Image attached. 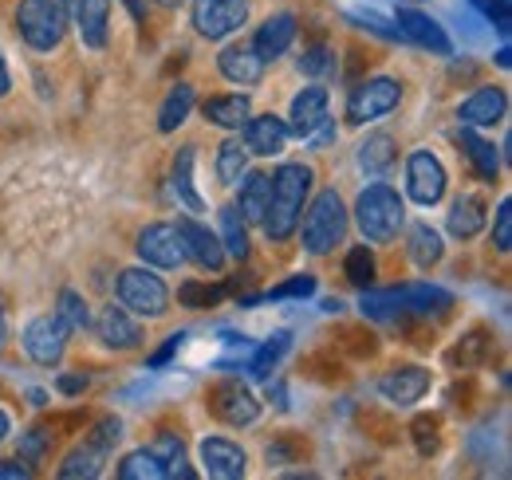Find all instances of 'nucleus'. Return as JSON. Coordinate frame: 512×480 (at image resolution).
<instances>
[{"label":"nucleus","mask_w":512,"mask_h":480,"mask_svg":"<svg viewBox=\"0 0 512 480\" xmlns=\"http://www.w3.org/2000/svg\"><path fill=\"white\" fill-rule=\"evenodd\" d=\"M308 193H312V166L304 162H284L276 174H272V197H268V209L260 217L268 240L284 244V240L296 233L300 225V213L308 205Z\"/></svg>","instance_id":"nucleus-1"},{"label":"nucleus","mask_w":512,"mask_h":480,"mask_svg":"<svg viewBox=\"0 0 512 480\" xmlns=\"http://www.w3.org/2000/svg\"><path fill=\"white\" fill-rule=\"evenodd\" d=\"M363 315L371 319H406V315H442L453 307V292L438 284H402V288H383L371 292L363 288Z\"/></svg>","instance_id":"nucleus-2"},{"label":"nucleus","mask_w":512,"mask_h":480,"mask_svg":"<svg viewBox=\"0 0 512 480\" xmlns=\"http://www.w3.org/2000/svg\"><path fill=\"white\" fill-rule=\"evenodd\" d=\"M355 225L371 244H386V240L398 237L402 225H406V205H402L398 189L386 185V181L367 185L355 201Z\"/></svg>","instance_id":"nucleus-3"},{"label":"nucleus","mask_w":512,"mask_h":480,"mask_svg":"<svg viewBox=\"0 0 512 480\" xmlns=\"http://www.w3.org/2000/svg\"><path fill=\"white\" fill-rule=\"evenodd\" d=\"M71 12H75V0H24L16 8V28L28 48L52 52L64 44Z\"/></svg>","instance_id":"nucleus-4"},{"label":"nucleus","mask_w":512,"mask_h":480,"mask_svg":"<svg viewBox=\"0 0 512 480\" xmlns=\"http://www.w3.org/2000/svg\"><path fill=\"white\" fill-rule=\"evenodd\" d=\"M300 217H304V225H296V229H300L304 248L312 256H327L335 244H343V237H347V205H343V197L335 189L316 193V201Z\"/></svg>","instance_id":"nucleus-5"},{"label":"nucleus","mask_w":512,"mask_h":480,"mask_svg":"<svg viewBox=\"0 0 512 480\" xmlns=\"http://www.w3.org/2000/svg\"><path fill=\"white\" fill-rule=\"evenodd\" d=\"M119 303L130 315L158 319L170 311V288L150 268H127V272H119Z\"/></svg>","instance_id":"nucleus-6"},{"label":"nucleus","mask_w":512,"mask_h":480,"mask_svg":"<svg viewBox=\"0 0 512 480\" xmlns=\"http://www.w3.org/2000/svg\"><path fill=\"white\" fill-rule=\"evenodd\" d=\"M398 99H402V83H394V79H367V83H359L355 91H351V99H347V122H355V126H363V122H375L390 115L394 107H398Z\"/></svg>","instance_id":"nucleus-7"},{"label":"nucleus","mask_w":512,"mask_h":480,"mask_svg":"<svg viewBox=\"0 0 512 480\" xmlns=\"http://www.w3.org/2000/svg\"><path fill=\"white\" fill-rule=\"evenodd\" d=\"M249 20V0H193V28L205 40H225Z\"/></svg>","instance_id":"nucleus-8"},{"label":"nucleus","mask_w":512,"mask_h":480,"mask_svg":"<svg viewBox=\"0 0 512 480\" xmlns=\"http://www.w3.org/2000/svg\"><path fill=\"white\" fill-rule=\"evenodd\" d=\"M67 335H71V331H67L56 315H36V319H28L20 343H24V351H28L32 362H40V366H60V359H64V351H67Z\"/></svg>","instance_id":"nucleus-9"},{"label":"nucleus","mask_w":512,"mask_h":480,"mask_svg":"<svg viewBox=\"0 0 512 480\" xmlns=\"http://www.w3.org/2000/svg\"><path fill=\"white\" fill-rule=\"evenodd\" d=\"M205 406H209V414L213 418H221L225 425H253L260 418V402L253 398V390L249 386H241V382H217L209 394H205Z\"/></svg>","instance_id":"nucleus-10"},{"label":"nucleus","mask_w":512,"mask_h":480,"mask_svg":"<svg viewBox=\"0 0 512 480\" xmlns=\"http://www.w3.org/2000/svg\"><path fill=\"white\" fill-rule=\"evenodd\" d=\"M406 193H410L418 205H426V209L446 197V166H442L430 150L410 154V162H406Z\"/></svg>","instance_id":"nucleus-11"},{"label":"nucleus","mask_w":512,"mask_h":480,"mask_svg":"<svg viewBox=\"0 0 512 480\" xmlns=\"http://www.w3.org/2000/svg\"><path fill=\"white\" fill-rule=\"evenodd\" d=\"M138 256H142V264L166 268V272H174V268L186 264V248H182L178 229L174 225H162V221L158 225H146L138 233Z\"/></svg>","instance_id":"nucleus-12"},{"label":"nucleus","mask_w":512,"mask_h":480,"mask_svg":"<svg viewBox=\"0 0 512 480\" xmlns=\"http://www.w3.org/2000/svg\"><path fill=\"white\" fill-rule=\"evenodd\" d=\"M174 229H178V237H182L186 256H190L201 272H221V268H225V244H221L217 233H209V229H205L201 221H193V217H182Z\"/></svg>","instance_id":"nucleus-13"},{"label":"nucleus","mask_w":512,"mask_h":480,"mask_svg":"<svg viewBox=\"0 0 512 480\" xmlns=\"http://www.w3.org/2000/svg\"><path fill=\"white\" fill-rule=\"evenodd\" d=\"M394 24H398V32H402L410 44H418V48H426V52H434V56H449V52H453L446 28H442L434 16L418 12V8H398Z\"/></svg>","instance_id":"nucleus-14"},{"label":"nucleus","mask_w":512,"mask_h":480,"mask_svg":"<svg viewBox=\"0 0 512 480\" xmlns=\"http://www.w3.org/2000/svg\"><path fill=\"white\" fill-rule=\"evenodd\" d=\"M379 390H383L386 402H394V406H414L430 390V370L426 366H390L379 378Z\"/></svg>","instance_id":"nucleus-15"},{"label":"nucleus","mask_w":512,"mask_h":480,"mask_svg":"<svg viewBox=\"0 0 512 480\" xmlns=\"http://www.w3.org/2000/svg\"><path fill=\"white\" fill-rule=\"evenodd\" d=\"M201 465L213 480H241L245 477V449L229 437H205L201 441Z\"/></svg>","instance_id":"nucleus-16"},{"label":"nucleus","mask_w":512,"mask_h":480,"mask_svg":"<svg viewBox=\"0 0 512 480\" xmlns=\"http://www.w3.org/2000/svg\"><path fill=\"white\" fill-rule=\"evenodd\" d=\"M505 111H509V95H505L501 87H477V91L457 107V122L481 130V126H497V122L505 119Z\"/></svg>","instance_id":"nucleus-17"},{"label":"nucleus","mask_w":512,"mask_h":480,"mask_svg":"<svg viewBox=\"0 0 512 480\" xmlns=\"http://www.w3.org/2000/svg\"><path fill=\"white\" fill-rule=\"evenodd\" d=\"M241 130H245V150L256 158H276L288 146V122L276 115H249Z\"/></svg>","instance_id":"nucleus-18"},{"label":"nucleus","mask_w":512,"mask_h":480,"mask_svg":"<svg viewBox=\"0 0 512 480\" xmlns=\"http://www.w3.org/2000/svg\"><path fill=\"white\" fill-rule=\"evenodd\" d=\"M288 134L296 138H312L327 122V87H304L296 99H292V111H288Z\"/></svg>","instance_id":"nucleus-19"},{"label":"nucleus","mask_w":512,"mask_h":480,"mask_svg":"<svg viewBox=\"0 0 512 480\" xmlns=\"http://www.w3.org/2000/svg\"><path fill=\"white\" fill-rule=\"evenodd\" d=\"M91 327H95L99 343L111 347V351H130V347L142 343V331H138V323L130 319L127 307H103L99 319H91Z\"/></svg>","instance_id":"nucleus-20"},{"label":"nucleus","mask_w":512,"mask_h":480,"mask_svg":"<svg viewBox=\"0 0 512 480\" xmlns=\"http://www.w3.org/2000/svg\"><path fill=\"white\" fill-rule=\"evenodd\" d=\"M292 40H296V16H292V12H276V16H268V20L256 28L253 52L264 63L280 60V56L292 48Z\"/></svg>","instance_id":"nucleus-21"},{"label":"nucleus","mask_w":512,"mask_h":480,"mask_svg":"<svg viewBox=\"0 0 512 480\" xmlns=\"http://www.w3.org/2000/svg\"><path fill=\"white\" fill-rule=\"evenodd\" d=\"M75 28H79V40L99 52L107 48V20H111V0H75Z\"/></svg>","instance_id":"nucleus-22"},{"label":"nucleus","mask_w":512,"mask_h":480,"mask_svg":"<svg viewBox=\"0 0 512 480\" xmlns=\"http://www.w3.org/2000/svg\"><path fill=\"white\" fill-rule=\"evenodd\" d=\"M489 221V209L477 193H461L453 205H449V233L457 240H473Z\"/></svg>","instance_id":"nucleus-23"},{"label":"nucleus","mask_w":512,"mask_h":480,"mask_svg":"<svg viewBox=\"0 0 512 480\" xmlns=\"http://www.w3.org/2000/svg\"><path fill=\"white\" fill-rule=\"evenodd\" d=\"M217 67H221V75L229 83H241V87H253V83H260V75H264V60L256 56L253 48H245V44L225 48L217 56Z\"/></svg>","instance_id":"nucleus-24"},{"label":"nucleus","mask_w":512,"mask_h":480,"mask_svg":"<svg viewBox=\"0 0 512 480\" xmlns=\"http://www.w3.org/2000/svg\"><path fill=\"white\" fill-rule=\"evenodd\" d=\"M201 115L221 130H241L253 115V103H249V95H213L201 103Z\"/></svg>","instance_id":"nucleus-25"},{"label":"nucleus","mask_w":512,"mask_h":480,"mask_svg":"<svg viewBox=\"0 0 512 480\" xmlns=\"http://www.w3.org/2000/svg\"><path fill=\"white\" fill-rule=\"evenodd\" d=\"M237 185H241V193H237V213H241V221H245V225H260V217H264V209H268V197H272V178L245 170V178L237 181Z\"/></svg>","instance_id":"nucleus-26"},{"label":"nucleus","mask_w":512,"mask_h":480,"mask_svg":"<svg viewBox=\"0 0 512 480\" xmlns=\"http://www.w3.org/2000/svg\"><path fill=\"white\" fill-rule=\"evenodd\" d=\"M457 142H461V150H465V158L473 162V170H477V178L485 181H497L501 174V154L493 150V142H485L473 126H461L457 130Z\"/></svg>","instance_id":"nucleus-27"},{"label":"nucleus","mask_w":512,"mask_h":480,"mask_svg":"<svg viewBox=\"0 0 512 480\" xmlns=\"http://www.w3.org/2000/svg\"><path fill=\"white\" fill-rule=\"evenodd\" d=\"M107 465V449H99L95 441H83L75 445L60 465V480H95Z\"/></svg>","instance_id":"nucleus-28"},{"label":"nucleus","mask_w":512,"mask_h":480,"mask_svg":"<svg viewBox=\"0 0 512 480\" xmlns=\"http://www.w3.org/2000/svg\"><path fill=\"white\" fill-rule=\"evenodd\" d=\"M174 193L190 213H205V201H201L197 181H193V146H182L174 158Z\"/></svg>","instance_id":"nucleus-29"},{"label":"nucleus","mask_w":512,"mask_h":480,"mask_svg":"<svg viewBox=\"0 0 512 480\" xmlns=\"http://www.w3.org/2000/svg\"><path fill=\"white\" fill-rule=\"evenodd\" d=\"M359 166H363V174H371V178H379L386 174L390 166H394V138L390 134H367L363 138V146H359Z\"/></svg>","instance_id":"nucleus-30"},{"label":"nucleus","mask_w":512,"mask_h":480,"mask_svg":"<svg viewBox=\"0 0 512 480\" xmlns=\"http://www.w3.org/2000/svg\"><path fill=\"white\" fill-rule=\"evenodd\" d=\"M150 453H154V457L162 461L166 477H174V480H193V469L186 465V449H182L178 433H158V437H154V445H150Z\"/></svg>","instance_id":"nucleus-31"},{"label":"nucleus","mask_w":512,"mask_h":480,"mask_svg":"<svg viewBox=\"0 0 512 480\" xmlns=\"http://www.w3.org/2000/svg\"><path fill=\"white\" fill-rule=\"evenodd\" d=\"M190 111H193V87L190 83H178V87L166 95L162 111H158V130H162V134H174L182 122L190 119Z\"/></svg>","instance_id":"nucleus-32"},{"label":"nucleus","mask_w":512,"mask_h":480,"mask_svg":"<svg viewBox=\"0 0 512 480\" xmlns=\"http://www.w3.org/2000/svg\"><path fill=\"white\" fill-rule=\"evenodd\" d=\"M245 170H249V150H245V142H241V138L221 142V150H217V178H221V185H237V181L245 178Z\"/></svg>","instance_id":"nucleus-33"},{"label":"nucleus","mask_w":512,"mask_h":480,"mask_svg":"<svg viewBox=\"0 0 512 480\" xmlns=\"http://www.w3.org/2000/svg\"><path fill=\"white\" fill-rule=\"evenodd\" d=\"M221 244H225V256H233V260L249 256V233H245V221H241L237 205L221 209Z\"/></svg>","instance_id":"nucleus-34"},{"label":"nucleus","mask_w":512,"mask_h":480,"mask_svg":"<svg viewBox=\"0 0 512 480\" xmlns=\"http://www.w3.org/2000/svg\"><path fill=\"white\" fill-rule=\"evenodd\" d=\"M288 347H292V335H288V331H276L268 343L256 347V355L249 359V374H253V378H268V374L276 370V362L288 355Z\"/></svg>","instance_id":"nucleus-35"},{"label":"nucleus","mask_w":512,"mask_h":480,"mask_svg":"<svg viewBox=\"0 0 512 480\" xmlns=\"http://www.w3.org/2000/svg\"><path fill=\"white\" fill-rule=\"evenodd\" d=\"M119 480H166V469H162V461L150 453V449H134L127 453L123 461H119Z\"/></svg>","instance_id":"nucleus-36"},{"label":"nucleus","mask_w":512,"mask_h":480,"mask_svg":"<svg viewBox=\"0 0 512 480\" xmlns=\"http://www.w3.org/2000/svg\"><path fill=\"white\" fill-rule=\"evenodd\" d=\"M406 248H410V260H414L418 268H434V264L442 260V237H438L430 225H414Z\"/></svg>","instance_id":"nucleus-37"},{"label":"nucleus","mask_w":512,"mask_h":480,"mask_svg":"<svg viewBox=\"0 0 512 480\" xmlns=\"http://www.w3.org/2000/svg\"><path fill=\"white\" fill-rule=\"evenodd\" d=\"M343 276H347V280H351L355 288H371V284H375V276H379L375 252H371L367 244L351 248V252H347V260H343Z\"/></svg>","instance_id":"nucleus-38"},{"label":"nucleus","mask_w":512,"mask_h":480,"mask_svg":"<svg viewBox=\"0 0 512 480\" xmlns=\"http://www.w3.org/2000/svg\"><path fill=\"white\" fill-rule=\"evenodd\" d=\"M56 319L64 323L67 331H87L91 327V311H87V300L79 292L64 288L60 300H56Z\"/></svg>","instance_id":"nucleus-39"},{"label":"nucleus","mask_w":512,"mask_h":480,"mask_svg":"<svg viewBox=\"0 0 512 480\" xmlns=\"http://www.w3.org/2000/svg\"><path fill=\"white\" fill-rule=\"evenodd\" d=\"M221 300H225V288H209V284H197V280H190V284L178 288V303L190 307V311L213 307V303H221Z\"/></svg>","instance_id":"nucleus-40"},{"label":"nucleus","mask_w":512,"mask_h":480,"mask_svg":"<svg viewBox=\"0 0 512 480\" xmlns=\"http://www.w3.org/2000/svg\"><path fill=\"white\" fill-rule=\"evenodd\" d=\"M48 449H52V429H28L20 437V461L24 465H40L48 457Z\"/></svg>","instance_id":"nucleus-41"},{"label":"nucleus","mask_w":512,"mask_h":480,"mask_svg":"<svg viewBox=\"0 0 512 480\" xmlns=\"http://www.w3.org/2000/svg\"><path fill=\"white\" fill-rule=\"evenodd\" d=\"M316 292V276H292V280H284V284H276V288H268L260 300H304V296H312Z\"/></svg>","instance_id":"nucleus-42"},{"label":"nucleus","mask_w":512,"mask_h":480,"mask_svg":"<svg viewBox=\"0 0 512 480\" xmlns=\"http://www.w3.org/2000/svg\"><path fill=\"white\" fill-rule=\"evenodd\" d=\"M493 248H497V252H512V201L509 197L497 205V217H493Z\"/></svg>","instance_id":"nucleus-43"},{"label":"nucleus","mask_w":512,"mask_h":480,"mask_svg":"<svg viewBox=\"0 0 512 480\" xmlns=\"http://www.w3.org/2000/svg\"><path fill=\"white\" fill-rule=\"evenodd\" d=\"M351 20H355L359 28H367V32H375V36H383V40H406V36L398 32V24L383 20L379 12H351Z\"/></svg>","instance_id":"nucleus-44"},{"label":"nucleus","mask_w":512,"mask_h":480,"mask_svg":"<svg viewBox=\"0 0 512 480\" xmlns=\"http://www.w3.org/2000/svg\"><path fill=\"white\" fill-rule=\"evenodd\" d=\"M119 437H123V421H119V418H99V421H95V429H91V437H87V441H95L99 449H107V453H111Z\"/></svg>","instance_id":"nucleus-45"},{"label":"nucleus","mask_w":512,"mask_h":480,"mask_svg":"<svg viewBox=\"0 0 512 480\" xmlns=\"http://www.w3.org/2000/svg\"><path fill=\"white\" fill-rule=\"evenodd\" d=\"M414 441H418V453H422V457L438 453V421H434V418L414 421Z\"/></svg>","instance_id":"nucleus-46"},{"label":"nucleus","mask_w":512,"mask_h":480,"mask_svg":"<svg viewBox=\"0 0 512 480\" xmlns=\"http://www.w3.org/2000/svg\"><path fill=\"white\" fill-rule=\"evenodd\" d=\"M335 67V60H331V52L323 48V44H312L304 56H300V71L304 75H323V71H331Z\"/></svg>","instance_id":"nucleus-47"},{"label":"nucleus","mask_w":512,"mask_h":480,"mask_svg":"<svg viewBox=\"0 0 512 480\" xmlns=\"http://www.w3.org/2000/svg\"><path fill=\"white\" fill-rule=\"evenodd\" d=\"M481 8H485V16H489V20H493V28H497V32H501V36H505V40H509V24H512V0H485V4H481Z\"/></svg>","instance_id":"nucleus-48"},{"label":"nucleus","mask_w":512,"mask_h":480,"mask_svg":"<svg viewBox=\"0 0 512 480\" xmlns=\"http://www.w3.org/2000/svg\"><path fill=\"white\" fill-rule=\"evenodd\" d=\"M182 343H186V331H174V335H170V339H166V343H162V347H158V351L146 359V366H150V370H162L166 362L182 351Z\"/></svg>","instance_id":"nucleus-49"},{"label":"nucleus","mask_w":512,"mask_h":480,"mask_svg":"<svg viewBox=\"0 0 512 480\" xmlns=\"http://www.w3.org/2000/svg\"><path fill=\"white\" fill-rule=\"evenodd\" d=\"M87 382H91L87 374H60V382H56V386H60V394L75 398V394H83V390H87Z\"/></svg>","instance_id":"nucleus-50"},{"label":"nucleus","mask_w":512,"mask_h":480,"mask_svg":"<svg viewBox=\"0 0 512 480\" xmlns=\"http://www.w3.org/2000/svg\"><path fill=\"white\" fill-rule=\"evenodd\" d=\"M32 477V465L24 461H0V480H28Z\"/></svg>","instance_id":"nucleus-51"},{"label":"nucleus","mask_w":512,"mask_h":480,"mask_svg":"<svg viewBox=\"0 0 512 480\" xmlns=\"http://www.w3.org/2000/svg\"><path fill=\"white\" fill-rule=\"evenodd\" d=\"M12 91V75H8V63L0 56V95H8Z\"/></svg>","instance_id":"nucleus-52"},{"label":"nucleus","mask_w":512,"mask_h":480,"mask_svg":"<svg viewBox=\"0 0 512 480\" xmlns=\"http://www.w3.org/2000/svg\"><path fill=\"white\" fill-rule=\"evenodd\" d=\"M123 4H127V12L134 16V20H142V16H146V0H123Z\"/></svg>","instance_id":"nucleus-53"},{"label":"nucleus","mask_w":512,"mask_h":480,"mask_svg":"<svg viewBox=\"0 0 512 480\" xmlns=\"http://www.w3.org/2000/svg\"><path fill=\"white\" fill-rule=\"evenodd\" d=\"M497 67H505V71H509V67H512V52H509V44H505V48L497 52Z\"/></svg>","instance_id":"nucleus-54"},{"label":"nucleus","mask_w":512,"mask_h":480,"mask_svg":"<svg viewBox=\"0 0 512 480\" xmlns=\"http://www.w3.org/2000/svg\"><path fill=\"white\" fill-rule=\"evenodd\" d=\"M4 437H8V414L0 410V441H4Z\"/></svg>","instance_id":"nucleus-55"},{"label":"nucleus","mask_w":512,"mask_h":480,"mask_svg":"<svg viewBox=\"0 0 512 480\" xmlns=\"http://www.w3.org/2000/svg\"><path fill=\"white\" fill-rule=\"evenodd\" d=\"M4 339H8V327H4V307H0V347H4Z\"/></svg>","instance_id":"nucleus-56"},{"label":"nucleus","mask_w":512,"mask_h":480,"mask_svg":"<svg viewBox=\"0 0 512 480\" xmlns=\"http://www.w3.org/2000/svg\"><path fill=\"white\" fill-rule=\"evenodd\" d=\"M154 4H162V8H178V4H186V0H154Z\"/></svg>","instance_id":"nucleus-57"},{"label":"nucleus","mask_w":512,"mask_h":480,"mask_svg":"<svg viewBox=\"0 0 512 480\" xmlns=\"http://www.w3.org/2000/svg\"><path fill=\"white\" fill-rule=\"evenodd\" d=\"M469 4H477V8H481V4H485V0H469Z\"/></svg>","instance_id":"nucleus-58"}]
</instances>
